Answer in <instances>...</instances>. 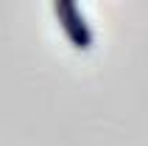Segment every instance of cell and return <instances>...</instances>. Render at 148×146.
Listing matches in <instances>:
<instances>
[{"instance_id": "obj_1", "label": "cell", "mask_w": 148, "mask_h": 146, "mask_svg": "<svg viewBox=\"0 0 148 146\" xmlns=\"http://www.w3.org/2000/svg\"><path fill=\"white\" fill-rule=\"evenodd\" d=\"M53 14H56L64 37L73 42V48H78V51L92 48V28H90L87 17L81 14V8L75 6L73 0H56L53 3Z\"/></svg>"}]
</instances>
